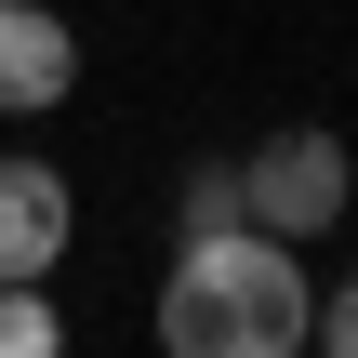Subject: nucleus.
I'll use <instances>...</instances> for the list:
<instances>
[{
    "label": "nucleus",
    "instance_id": "nucleus-1",
    "mask_svg": "<svg viewBox=\"0 0 358 358\" xmlns=\"http://www.w3.org/2000/svg\"><path fill=\"white\" fill-rule=\"evenodd\" d=\"M319 319L306 266L279 226H213L173 252V292H159V345L173 358H292Z\"/></svg>",
    "mask_w": 358,
    "mask_h": 358
},
{
    "label": "nucleus",
    "instance_id": "nucleus-2",
    "mask_svg": "<svg viewBox=\"0 0 358 358\" xmlns=\"http://www.w3.org/2000/svg\"><path fill=\"white\" fill-rule=\"evenodd\" d=\"M345 146L319 133V120H292V133H266L252 159H239V199H252V226H279V239H319L332 213H345Z\"/></svg>",
    "mask_w": 358,
    "mask_h": 358
},
{
    "label": "nucleus",
    "instance_id": "nucleus-3",
    "mask_svg": "<svg viewBox=\"0 0 358 358\" xmlns=\"http://www.w3.org/2000/svg\"><path fill=\"white\" fill-rule=\"evenodd\" d=\"M66 173L53 159H0V279H53V252H66Z\"/></svg>",
    "mask_w": 358,
    "mask_h": 358
},
{
    "label": "nucleus",
    "instance_id": "nucleus-4",
    "mask_svg": "<svg viewBox=\"0 0 358 358\" xmlns=\"http://www.w3.org/2000/svg\"><path fill=\"white\" fill-rule=\"evenodd\" d=\"M80 80V40H66V13H40V0H0V106L27 120V106H53Z\"/></svg>",
    "mask_w": 358,
    "mask_h": 358
},
{
    "label": "nucleus",
    "instance_id": "nucleus-5",
    "mask_svg": "<svg viewBox=\"0 0 358 358\" xmlns=\"http://www.w3.org/2000/svg\"><path fill=\"white\" fill-rule=\"evenodd\" d=\"M66 345V319L40 306V279H0V358H53Z\"/></svg>",
    "mask_w": 358,
    "mask_h": 358
},
{
    "label": "nucleus",
    "instance_id": "nucleus-6",
    "mask_svg": "<svg viewBox=\"0 0 358 358\" xmlns=\"http://www.w3.org/2000/svg\"><path fill=\"white\" fill-rule=\"evenodd\" d=\"M213 226H252V199H239V159H199V173H186V239H213Z\"/></svg>",
    "mask_w": 358,
    "mask_h": 358
},
{
    "label": "nucleus",
    "instance_id": "nucleus-7",
    "mask_svg": "<svg viewBox=\"0 0 358 358\" xmlns=\"http://www.w3.org/2000/svg\"><path fill=\"white\" fill-rule=\"evenodd\" d=\"M306 345H332V358H358V279L332 292V306H319V319H306Z\"/></svg>",
    "mask_w": 358,
    "mask_h": 358
}]
</instances>
